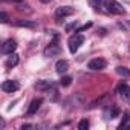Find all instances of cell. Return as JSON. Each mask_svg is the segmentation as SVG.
Instances as JSON below:
<instances>
[{"label": "cell", "mask_w": 130, "mask_h": 130, "mask_svg": "<svg viewBox=\"0 0 130 130\" xmlns=\"http://www.w3.org/2000/svg\"><path fill=\"white\" fill-rule=\"evenodd\" d=\"M84 43V37L80 34V32H77V34H74L69 40H68V46H69V52L71 54H75L78 49H80V46Z\"/></svg>", "instance_id": "1"}, {"label": "cell", "mask_w": 130, "mask_h": 130, "mask_svg": "<svg viewBox=\"0 0 130 130\" xmlns=\"http://www.w3.org/2000/svg\"><path fill=\"white\" fill-rule=\"evenodd\" d=\"M43 54H44V57H47V58H52V57H57V55L61 54V47H60V44H58V38H57V37L54 38L52 43H49V46L44 49Z\"/></svg>", "instance_id": "2"}, {"label": "cell", "mask_w": 130, "mask_h": 130, "mask_svg": "<svg viewBox=\"0 0 130 130\" xmlns=\"http://www.w3.org/2000/svg\"><path fill=\"white\" fill-rule=\"evenodd\" d=\"M106 8L110 14H116V15H122L125 14V9L122 8L121 3H118L116 0H106Z\"/></svg>", "instance_id": "3"}, {"label": "cell", "mask_w": 130, "mask_h": 130, "mask_svg": "<svg viewBox=\"0 0 130 130\" xmlns=\"http://www.w3.org/2000/svg\"><path fill=\"white\" fill-rule=\"evenodd\" d=\"M107 66V61L104 58H93L87 63V69L90 71H103Z\"/></svg>", "instance_id": "4"}, {"label": "cell", "mask_w": 130, "mask_h": 130, "mask_svg": "<svg viewBox=\"0 0 130 130\" xmlns=\"http://www.w3.org/2000/svg\"><path fill=\"white\" fill-rule=\"evenodd\" d=\"M20 89V84L19 81H14V80H6L2 83V90L6 92V93H12V92H17Z\"/></svg>", "instance_id": "5"}, {"label": "cell", "mask_w": 130, "mask_h": 130, "mask_svg": "<svg viewBox=\"0 0 130 130\" xmlns=\"http://www.w3.org/2000/svg\"><path fill=\"white\" fill-rule=\"evenodd\" d=\"M15 49H17V41L12 40V38L6 40V41L2 44V54H5V55H11V54H14Z\"/></svg>", "instance_id": "6"}, {"label": "cell", "mask_w": 130, "mask_h": 130, "mask_svg": "<svg viewBox=\"0 0 130 130\" xmlns=\"http://www.w3.org/2000/svg\"><path fill=\"white\" fill-rule=\"evenodd\" d=\"M118 115H119V109H118L116 106H107V107L104 109V113H103L104 119H113V118H116Z\"/></svg>", "instance_id": "7"}, {"label": "cell", "mask_w": 130, "mask_h": 130, "mask_svg": "<svg viewBox=\"0 0 130 130\" xmlns=\"http://www.w3.org/2000/svg\"><path fill=\"white\" fill-rule=\"evenodd\" d=\"M75 12V9L72 8V6H60V8H57V11H55V15H57V19H63V17H68V15H72Z\"/></svg>", "instance_id": "8"}, {"label": "cell", "mask_w": 130, "mask_h": 130, "mask_svg": "<svg viewBox=\"0 0 130 130\" xmlns=\"http://www.w3.org/2000/svg\"><path fill=\"white\" fill-rule=\"evenodd\" d=\"M34 87L37 90H40V92H46V90H49V89L54 87V83L52 81H47V80H40V81H37L34 84Z\"/></svg>", "instance_id": "9"}, {"label": "cell", "mask_w": 130, "mask_h": 130, "mask_svg": "<svg viewBox=\"0 0 130 130\" xmlns=\"http://www.w3.org/2000/svg\"><path fill=\"white\" fill-rule=\"evenodd\" d=\"M41 103H43V100H41V98H34V100L31 101V104H29V107H28V115L31 116V115H34V113H37V110L40 109V106H41Z\"/></svg>", "instance_id": "10"}, {"label": "cell", "mask_w": 130, "mask_h": 130, "mask_svg": "<svg viewBox=\"0 0 130 130\" xmlns=\"http://www.w3.org/2000/svg\"><path fill=\"white\" fill-rule=\"evenodd\" d=\"M68 69H69V63H68L66 60H58V61H57V64H55V71H57L60 75H61V74H66Z\"/></svg>", "instance_id": "11"}, {"label": "cell", "mask_w": 130, "mask_h": 130, "mask_svg": "<svg viewBox=\"0 0 130 130\" xmlns=\"http://www.w3.org/2000/svg\"><path fill=\"white\" fill-rule=\"evenodd\" d=\"M118 93L124 98V100H130V86L125 83H121L118 86Z\"/></svg>", "instance_id": "12"}, {"label": "cell", "mask_w": 130, "mask_h": 130, "mask_svg": "<svg viewBox=\"0 0 130 130\" xmlns=\"http://www.w3.org/2000/svg\"><path fill=\"white\" fill-rule=\"evenodd\" d=\"M14 25L19 26V28H29V29H34V28L37 26V25H35L34 22H31V20H17Z\"/></svg>", "instance_id": "13"}, {"label": "cell", "mask_w": 130, "mask_h": 130, "mask_svg": "<svg viewBox=\"0 0 130 130\" xmlns=\"http://www.w3.org/2000/svg\"><path fill=\"white\" fill-rule=\"evenodd\" d=\"M17 63H19V55L17 54H11V57L6 60V63H5V66L8 68V69H11V68H14V66H17Z\"/></svg>", "instance_id": "14"}, {"label": "cell", "mask_w": 130, "mask_h": 130, "mask_svg": "<svg viewBox=\"0 0 130 130\" xmlns=\"http://www.w3.org/2000/svg\"><path fill=\"white\" fill-rule=\"evenodd\" d=\"M116 74L121 75V77H124V78H128L130 77V69H127L124 66H119V68H116Z\"/></svg>", "instance_id": "15"}, {"label": "cell", "mask_w": 130, "mask_h": 130, "mask_svg": "<svg viewBox=\"0 0 130 130\" xmlns=\"http://www.w3.org/2000/svg\"><path fill=\"white\" fill-rule=\"evenodd\" d=\"M128 119H130V112H125V113H124V116H122L121 124L118 125V128H119V130H121V128H124V127L127 125V121H128Z\"/></svg>", "instance_id": "16"}, {"label": "cell", "mask_w": 130, "mask_h": 130, "mask_svg": "<svg viewBox=\"0 0 130 130\" xmlns=\"http://www.w3.org/2000/svg\"><path fill=\"white\" fill-rule=\"evenodd\" d=\"M71 83H72V78L68 77V75H66V77H61V80H60V84H61L63 87H68Z\"/></svg>", "instance_id": "17"}, {"label": "cell", "mask_w": 130, "mask_h": 130, "mask_svg": "<svg viewBox=\"0 0 130 130\" xmlns=\"http://www.w3.org/2000/svg\"><path fill=\"white\" fill-rule=\"evenodd\" d=\"M78 128H80V130H86V128H89V121H87V119H81V121L78 122Z\"/></svg>", "instance_id": "18"}, {"label": "cell", "mask_w": 130, "mask_h": 130, "mask_svg": "<svg viewBox=\"0 0 130 130\" xmlns=\"http://www.w3.org/2000/svg\"><path fill=\"white\" fill-rule=\"evenodd\" d=\"M89 3L93 9H98L100 8V3H101V0H89Z\"/></svg>", "instance_id": "19"}, {"label": "cell", "mask_w": 130, "mask_h": 130, "mask_svg": "<svg viewBox=\"0 0 130 130\" xmlns=\"http://www.w3.org/2000/svg\"><path fill=\"white\" fill-rule=\"evenodd\" d=\"M0 19H2V23H6L8 22V14L6 12H2V14H0Z\"/></svg>", "instance_id": "20"}, {"label": "cell", "mask_w": 130, "mask_h": 130, "mask_svg": "<svg viewBox=\"0 0 130 130\" xmlns=\"http://www.w3.org/2000/svg\"><path fill=\"white\" fill-rule=\"evenodd\" d=\"M40 2H43V3H49L51 0H40Z\"/></svg>", "instance_id": "21"}, {"label": "cell", "mask_w": 130, "mask_h": 130, "mask_svg": "<svg viewBox=\"0 0 130 130\" xmlns=\"http://www.w3.org/2000/svg\"><path fill=\"white\" fill-rule=\"evenodd\" d=\"M124 128H130V125H125V127H124Z\"/></svg>", "instance_id": "22"}, {"label": "cell", "mask_w": 130, "mask_h": 130, "mask_svg": "<svg viewBox=\"0 0 130 130\" xmlns=\"http://www.w3.org/2000/svg\"><path fill=\"white\" fill-rule=\"evenodd\" d=\"M8 2H12V0H8ZM14 2H15V0H14Z\"/></svg>", "instance_id": "23"}, {"label": "cell", "mask_w": 130, "mask_h": 130, "mask_svg": "<svg viewBox=\"0 0 130 130\" xmlns=\"http://www.w3.org/2000/svg\"><path fill=\"white\" fill-rule=\"evenodd\" d=\"M128 26H130V22H128Z\"/></svg>", "instance_id": "24"}]
</instances>
